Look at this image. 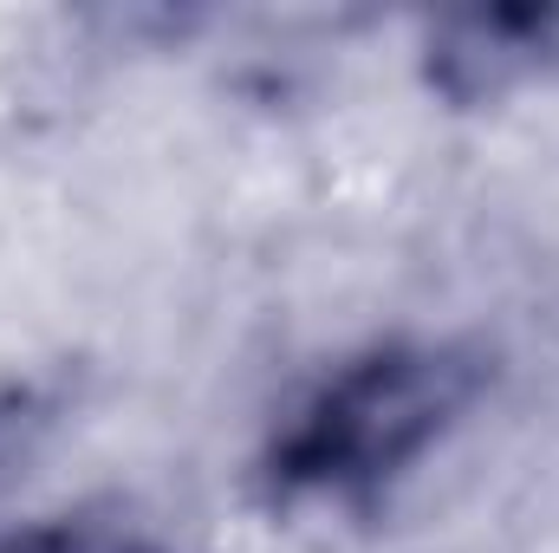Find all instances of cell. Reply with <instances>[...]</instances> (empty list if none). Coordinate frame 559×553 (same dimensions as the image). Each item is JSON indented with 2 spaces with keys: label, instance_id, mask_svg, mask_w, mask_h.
Returning <instances> with one entry per match:
<instances>
[{
  "label": "cell",
  "instance_id": "cell-1",
  "mask_svg": "<svg viewBox=\"0 0 559 553\" xmlns=\"http://www.w3.org/2000/svg\"><path fill=\"white\" fill-rule=\"evenodd\" d=\"M481 365L455 345H384L345 365L280 430L274 482L286 495H352L411 469L475 404Z\"/></svg>",
  "mask_w": 559,
  "mask_h": 553
},
{
  "label": "cell",
  "instance_id": "cell-2",
  "mask_svg": "<svg viewBox=\"0 0 559 553\" xmlns=\"http://www.w3.org/2000/svg\"><path fill=\"white\" fill-rule=\"evenodd\" d=\"M559 66V7H488V13H455L429 39V79L462 98H501L527 85L534 72Z\"/></svg>",
  "mask_w": 559,
  "mask_h": 553
},
{
  "label": "cell",
  "instance_id": "cell-3",
  "mask_svg": "<svg viewBox=\"0 0 559 553\" xmlns=\"http://www.w3.org/2000/svg\"><path fill=\"white\" fill-rule=\"evenodd\" d=\"M59 416V398L46 385H0V495L26 475V462L39 456L46 430Z\"/></svg>",
  "mask_w": 559,
  "mask_h": 553
},
{
  "label": "cell",
  "instance_id": "cell-4",
  "mask_svg": "<svg viewBox=\"0 0 559 553\" xmlns=\"http://www.w3.org/2000/svg\"><path fill=\"white\" fill-rule=\"evenodd\" d=\"M0 553H131V541H124L111 521H92V515H52V521H33V528L0 534Z\"/></svg>",
  "mask_w": 559,
  "mask_h": 553
}]
</instances>
